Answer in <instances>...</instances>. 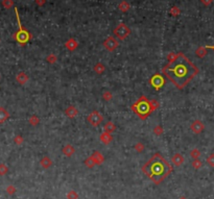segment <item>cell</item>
<instances>
[{"instance_id": "cell-1", "label": "cell", "mask_w": 214, "mask_h": 199, "mask_svg": "<svg viewBox=\"0 0 214 199\" xmlns=\"http://www.w3.org/2000/svg\"><path fill=\"white\" fill-rule=\"evenodd\" d=\"M198 73V69L196 66L183 53L175 55L172 61L163 68V74L179 89L186 87Z\"/></svg>"}, {"instance_id": "cell-7", "label": "cell", "mask_w": 214, "mask_h": 199, "mask_svg": "<svg viewBox=\"0 0 214 199\" xmlns=\"http://www.w3.org/2000/svg\"><path fill=\"white\" fill-rule=\"evenodd\" d=\"M104 45H105V47L107 48L108 50L113 51L117 46H118V42H117L114 38H108V39L105 41Z\"/></svg>"}, {"instance_id": "cell-22", "label": "cell", "mask_w": 214, "mask_h": 199, "mask_svg": "<svg viewBox=\"0 0 214 199\" xmlns=\"http://www.w3.org/2000/svg\"><path fill=\"white\" fill-rule=\"evenodd\" d=\"M206 48H207V49H208V48H210V49H214V46H207Z\"/></svg>"}, {"instance_id": "cell-19", "label": "cell", "mask_w": 214, "mask_h": 199, "mask_svg": "<svg viewBox=\"0 0 214 199\" xmlns=\"http://www.w3.org/2000/svg\"><path fill=\"white\" fill-rule=\"evenodd\" d=\"M5 171H7V168H5L4 165H0V173H1V174H3Z\"/></svg>"}, {"instance_id": "cell-10", "label": "cell", "mask_w": 214, "mask_h": 199, "mask_svg": "<svg viewBox=\"0 0 214 199\" xmlns=\"http://www.w3.org/2000/svg\"><path fill=\"white\" fill-rule=\"evenodd\" d=\"M8 113L7 112V110L3 109V107H0V123H3L7 120L8 118Z\"/></svg>"}, {"instance_id": "cell-21", "label": "cell", "mask_w": 214, "mask_h": 199, "mask_svg": "<svg viewBox=\"0 0 214 199\" xmlns=\"http://www.w3.org/2000/svg\"><path fill=\"white\" fill-rule=\"evenodd\" d=\"M37 3H38L39 5L43 4V3H44V0H37Z\"/></svg>"}, {"instance_id": "cell-3", "label": "cell", "mask_w": 214, "mask_h": 199, "mask_svg": "<svg viewBox=\"0 0 214 199\" xmlns=\"http://www.w3.org/2000/svg\"><path fill=\"white\" fill-rule=\"evenodd\" d=\"M15 13H16V17H17V20H18V25H19V30L17 31L15 33V36H14V38L16 39V41L18 42L19 44L23 45L25 44L26 42L31 38L30 33L28 32V31L25 29V28L21 25V21H20V18H19V13H18V10H17V7H15Z\"/></svg>"}, {"instance_id": "cell-17", "label": "cell", "mask_w": 214, "mask_h": 199, "mask_svg": "<svg viewBox=\"0 0 214 199\" xmlns=\"http://www.w3.org/2000/svg\"><path fill=\"white\" fill-rule=\"evenodd\" d=\"M208 163H209L211 166H214V154H211L208 158Z\"/></svg>"}, {"instance_id": "cell-8", "label": "cell", "mask_w": 214, "mask_h": 199, "mask_svg": "<svg viewBox=\"0 0 214 199\" xmlns=\"http://www.w3.org/2000/svg\"><path fill=\"white\" fill-rule=\"evenodd\" d=\"M152 84L155 88H160L162 86V84H163V79H162V77L160 75H155L153 77V79H152Z\"/></svg>"}, {"instance_id": "cell-15", "label": "cell", "mask_w": 214, "mask_h": 199, "mask_svg": "<svg viewBox=\"0 0 214 199\" xmlns=\"http://www.w3.org/2000/svg\"><path fill=\"white\" fill-rule=\"evenodd\" d=\"M205 49H206V47H205V48L204 47L198 48V51H196V54H198V56H201V58H203V56H204L207 53V50H205Z\"/></svg>"}, {"instance_id": "cell-12", "label": "cell", "mask_w": 214, "mask_h": 199, "mask_svg": "<svg viewBox=\"0 0 214 199\" xmlns=\"http://www.w3.org/2000/svg\"><path fill=\"white\" fill-rule=\"evenodd\" d=\"M2 5H3V7L8 10L14 5V1L13 0H2Z\"/></svg>"}, {"instance_id": "cell-9", "label": "cell", "mask_w": 214, "mask_h": 199, "mask_svg": "<svg viewBox=\"0 0 214 199\" xmlns=\"http://www.w3.org/2000/svg\"><path fill=\"white\" fill-rule=\"evenodd\" d=\"M192 130L194 132H196V133H198L199 132H202L203 130V128H204V125H203V123L202 122H199V121H195L194 123L192 124Z\"/></svg>"}, {"instance_id": "cell-14", "label": "cell", "mask_w": 214, "mask_h": 199, "mask_svg": "<svg viewBox=\"0 0 214 199\" xmlns=\"http://www.w3.org/2000/svg\"><path fill=\"white\" fill-rule=\"evenodd\" d=\"M114 129H115V127H114L113 123H111V122H109V123H107L105 125V132H113Z\"/></svg>"}, {"instance_id": "cell-13", "label": "cell", "mask_w": 214, "mask_h": 199, "mask_svg": "<svg viewBox=\"0 0 214 199\" xmlns=\"http://www.w3.org/2000/svg\"><path fill=\"white\" fill-rule=\"evenodd\" d=\"M119 8H120L121 12H127V11L130 8V5L127 1H122L120 4H119Z\"/></svg>"}, {"instance_id": "cell-5", "label": "cell", "mask_w": 214, "mask_h": 199, "mask_svg": "<svg viewBox=\"0 0 214 199\" xmlns=\"http://www.w3.org/2000/svg\"><path fill=\"white\" fill-rule=\"evenodd\" d=\"M114 33H115V35L120 40H123L128 36V33H130V29L127 28V25L119 24L118 26L115 28V30H114Z\"/></svg>"}, {"instance_id": "cell-11", "label": "cell", "mask_w": 214, "mask_h": 199, "mask_svg": "<svg viewBox=\"0 0 214 199\" xmlns=\"http://www.w3.org/2000/svg\"><path fill=\"white\" fill-rule=\"evenodd\" d=\"M26 80H27V76L25 73H19V74L17 75V81L20 82L21 84H23Z\"/></svg>"}, {"instance_id": "cell-2", "label": "cell", "mask_w": 214, "mask_h": 199, "mask_svg": "<svg viewBox=\"0 0 214 199\" xmlns=\"http://www.w3.org/2000/svg\"><path fill=\"white\" fill-rule=\"evenodd\" d=\"M143 170L154 181L159 183L170 172V166L160 154H155L146 163Z\"/></svg>"}, {"instance_id": "cell-20", "label": "cell", "mask_w": 214, "mask_h": 199, "mask_svg": "<svg viewBox=\"0 0 214 199\" xmlns=\"http://www.w3.org/2000/svg\"><path fill=\"white\" fill-rule=\"evenodd\" d=\"M202 2L204 3L205 5H209L211 2H212V0H202Z\"/></svg>"}, {"instance_id": "cell-4", "label": "cell", "mask_w": 214, "mask_h": 199, "mask_svg": "<svg viewBox=\"0 0 214 199\" xmlns=\"http://www.w3.org/2000/svg\"><path fill=\"white\" fill-rule=\"evenodd\" d=\"M132 109L135 110V112L138 114L140 117L142 118H145L146 116L148 115V113H149V103L147 102V100L145 98H142L140 99L139 101H137L135 104L132 106Z\"/></svg>"}, {"instance_id": "cell-18", "label": "cell", "mask_w": 214, "mask_h": 199, "mask_svg": "<svg viewBox=\"0 0 214 199\" xmlns=\"http://www.w3.org/2000/svg\"><path fill=\"white\" fill-rule=\"evenodd\" d=\"M171 14L172 15H178L179 14V10H178V7H172V10H171Z\"/></svg>"}, {"instance_id": "cell-6", "label": "cell", "mask_w": 214, "mask_h": 199, "mask_svg": "<svg viewBox=\"0 0 214 199\" xmlns=\"http://www.w3.org/2000/svg\"><path fill=\"white\" fill-rule=\"evenodd\" d=\"M101 121H102L101 115L98 113H96V112H94L93 114H91V115L89 116V122L93 125V126H97Z\"/></svg>"}, {"instance_id": "cell-16", "label": "cell", "mask_w": 214, "mask_h": 199, "mask_svg": "<svg viewBox=\"0 0 214 199\" xmlns=\"http://www.w3.org/2000/svg\"><path fill=\"white\" fill-rule=\"evenodd\" d=\"M66 46L71 50L74 49V47L76 46V41H74V40H69V41H68V43L66 44Z\"/></svg>"}]
</instances>
